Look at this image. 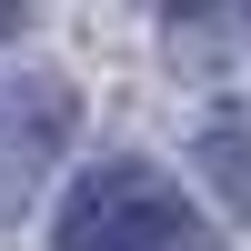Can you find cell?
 I'll use <instances>...</instances> for the list:
<instances>
[{
    "instance_id": "6da1fadb",
    "label": "cell",
    "mask_w": 251,
    "mask_h": 251,
    "mask_svg": "<svg viewBox=\"0 0 251 251\" xmlns=\"http://www.w3.org/2000/svg\"><path fill=\"white\" fill-rule=\"evenodd\" d=\"M50 251H211V231H201V211L181 201L171 171H151V161H100V171L71 181Z\"/></svg>"
},
{
    "instance_id": "7a4b0ae2",
    "label": "cell",
    "mask_w": 251,
    "mask_h": 251,
    "mask_svg": "<svg viewBox=\"0 0 251 251\" xmlns=\"http://www.w3.org/2000/svg\"><path fill=\"white\" fill-rule=\"evenodd\" d=\"M201 161H211V181L231 191V211H251V131L241 121H211V131H201Z\"/></svg>"
}]
</instances>
